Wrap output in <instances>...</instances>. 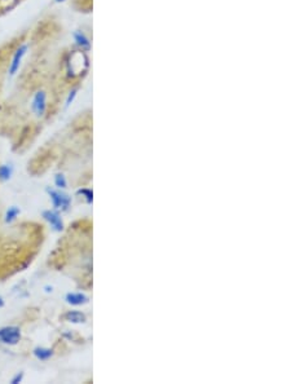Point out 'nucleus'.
<instances>
[{
  "label": "nucleus",
  "mask_w": 291,
  "mask_h": 384,
  "mask_svg": "<svg viewBox=\"0 0 291 384\" xmlns=\"http://www.w3.org/2000/svg\"><path fill=\"white\" fill-rule=\"evenodd\" d=\"M89 57L88 53L79 49H74L66 60V73L69 77H77L82 72H88Z\"/></svg>",
  "instance_id": "nucleus-1"
},
{
  "label": "nucleus",
  "mask_w": 291,
  "mask_h": 384,
  "mask_svg": "<svg viewBox=\"0 0 291 384\" xmlns=\"http://www.w3.org/2000/svg\"><path fill=\"white\" fill-rule=\"evenodd\" d=\"M29 49H30L29 43L24 42L18 45L15 51H13L12 57H11V61H9L8 69H7V74H8L9 78H13L18 74V72H20V69H21V65L22 62H24L25 57H26Z\"/></svg>",
  "instance_id": "nucleus-2"
},
{
  "label": "nucleus",
  "mask_w": 291,
  "mask_h": 384,
  "mask_svg": "<svg viewBox=\"0 0 291 384\" xmlns=\"http://www.w3.org/2000/svg\"><path fill=\"white\" fill-rule=\"evenodd\" d=\"M31 111L36 118H43L48 110V95L44 90H38L31 98Z\"/></svg>",
  "instance_id": "nucleus-3"
},
{
  "label": "nucleus",
  "mask_w": 291,
  "mask_h": 384,
  "mask_svg": "<svg viewBox=\"0 0 291 384\" xmlns=\"http://www.w3.org/2000/svg\"><path fill=\"white\" fill-rule=\"evenodd\" d=\"M21 339V330L18 326H6L0 329V343L7 346H16Z\"/></svg>",
  "instance_id": "nucleus-4"
},
{
  "label": "nucleus",
  "mask_w": 291,
  "mask_h": 384,
  "mask_svg": "<svg viewBox=\"0 0 291 384\" xmlns=\"http://www.w3.org/2000/svg\"><path fill=\"white\" fill-rule=\"evenodd\" d=\"M47 193L49 196V198H51L54 209L63 210V211L69 210L70 203H72V198L68 194L61 190H54V189H47Z\"/></svg>",
  "instance_id": "nucleus-5"
},
{
  "label": "nucleus",
  "mask_w": 291,
  "mask_h": 384,
  "mask_svg": "<svg viewBox=\"0 0 291 384\" xmlns=\"http://www.w3.org/2000/svg\"><path fill=\"white\" fill-rule=\"evenodd\" d=\"M73 40H74L75 48L79 49V51L89 53V51L92 49V42H91L89 36L86 34V31L75 30L73 33Z\"/></svg>",
  "instance_id": "nucleus-6"
},
{
  "label": "nucleus",
  "mask_w": 291,
  "mask_h": 384,
  "mask_svg": "<svg viewBox=\"0 0 291 384\" xmlns=\"http://www.w3.org/2000/svg\"><path fill=\"white\" fill-rule=\"evenodd\" d=\"M42 216L45 221L49 223V225L53 228V230H56V232L64 230V221L63 219H61V216H60V214H57L56 211L47 210V211H43Z\"/></svg>",
  "instance_id": "nucleus-7"
},
{
  "label": "nucleus",
  "mask_w": 291,
  "mask_h": 384,
  "mask_svg": "<svg viewBox=\"0 0 291 384\" xmlns=\"http://www.w3.org/2000/svg\"><path fill=\"white\" fill-rule=\"evenodd\" d=\"M65 300L70 305L78 307V305H83V304L88 303L89 299L86 294H82V292H69V294H66Z\"/></svg>",
  "instance_id": "nucleus-8"
},
{
  "label": "nucleus",
  "mask_w": 291,
  "mask_h": 384,
  "mask_svg": "<svg viewBox=\"0 0 291 384\" xmlns=\"http://www.w3.org/2000/svg\"><path fill=\"white\" fill-rule=\"evenodd\" d=\"M64 318L68 322H72V324H84L87 317L83 312H79V310H69V312L65 313Z\"/></svg>",
  "instance_id": "nucleus-9"
},
{
  "label": "nucleus",
  "mask_w": 291,
  "mask_h": 384,
  "mask_svg": "<svg viewBox=\"0 0 291 384\" xmlns=\"http://www.w3.org/2000/svg\"><path fill=\"white\" fill-rule=\"evenodd\" d=\"M34 356H35L38 360L40 361H47L53 356V349L51 348H44V347H36L34 349Z\"/></svg>",
  "instance_id": "nucleus-10"
},
{
  "label": "nucleus",
  "mask_w": 291,
  "mask_h": 384,
  "mask_svg": "<svg viewBox=\"0 0 291 384\" xmlns=\"http://www.w3.org/2000/svg\"><path fill=\"white\" fill-rule=\"evenodd\" d=\"M13 175V167L11 164H2L0 166V180L2 181H7L12 177Z\"/></svg>",
  "instance_id": "nucleus-11"
},
{
  "label": "nucleus",
  "mask_w": 291,
  "mask_h": 384,
  "mask_svg": "<svg viewBox=\"0 0 291 384\" xmlns=\"http://www.w3.org/2000/svg\"><path fill=\"white\" fill-rule=\"evenodd\" d=\"M20 209H18L17 206H12V207H9L6 212V223H12L17 219V216L20 215Z\"/></svg>",
  "instance_id": "nucleus-12"
},
{
  "label": "nucleus",
  "mask_w": 291,
  "mask_h": 384,
  "mask_svg": "<svg viewBox=\"0 0 291 384\" xmlns=\"http://www.w3.org/2000/svg\"><path fill=\"white\" fill-rule=\"evenodd\" d=\"M78 92H79V86L73 87L72 90H70V92L68 93V97H66L65 107H69L70 105L73 104V102H74V100L77 98V96H78Z\"/></svg>",
  "instance_id": "nucleus-13"
},
{
  "label": "nucleus",
  "mask_w": 291,
  "mask_h": 384,
  "mask_svg": "<svg viewBox=\"0 0 291 384\" xmlns=\"http://www.w3.org/2000/svg\"><path fill=\"white\" fill-rule=\"evenodd\" d=\"M54 185H56L59 189H65L68 186V181H66V177L63 173H57L54 176Z\"/></svg>",
  "instance_id": "nucleus-14"
},
{
  "label": "nucleus",
  "mask_w": 291,
  "mask_h": 384,
  "mask_svg": "<svg viewBox=\"0 0 291 384\" xmlns=\"http://www.w3.org/2000/svg\"><path fill=\"white\" fill-rule=\"evenodd\" d=\"M77 194L78 196H83L88 205H91L93 202V191L91 189H79L77 191Z\"/></svg>",
  "instance_id": "nucleus-15"
},
{
  "label": "nucleus",
  "mask_w": 291,
  "mask_h": 384,
  "mask_svg": "<svg viewBox=\"0 0 291 384\" xmlns=\"http://www.w3.org/2000/svg\"><path fill=\"white\" fill-rule=\"evenodd\" d=\"M24 380V372H20V374H17V375L15 376V378L11 380V383L12 384H18V383H21V381Z\"/></svg>",
  "instance_id": "nucleus-16"
},
{
  "label": "nucleus",
  "mask_w": 291,
  "mask_h": 384,
  "mask_svg": "<svg viewBox=\"0 0 291 384\" xmlns=\"http://www.w3.org/2000/svg\"><path fill=\"white\" fill-rule=\"evenodd\" d=\"M53 2L57 4H61V3H65V2H68V0H53Z\"/></svg>",
  "instance_id": "nucleus-17"
},
{
  "label": "nucleus",
  "mask_w": 291,
  "mask_h": 384,
  "mask_svg": "<svg viewBox=\"0 0 291 384\" xmlns=\"http://www.w3.org/2000/svg\"><path fill=\"white\" fill-rule=\"evenodd\" d=\"M3 305H4V300H3V298H0V308L3 307Z\"/></svg>",
  "instance_id": "nucleus-18"
}]
</instances>
